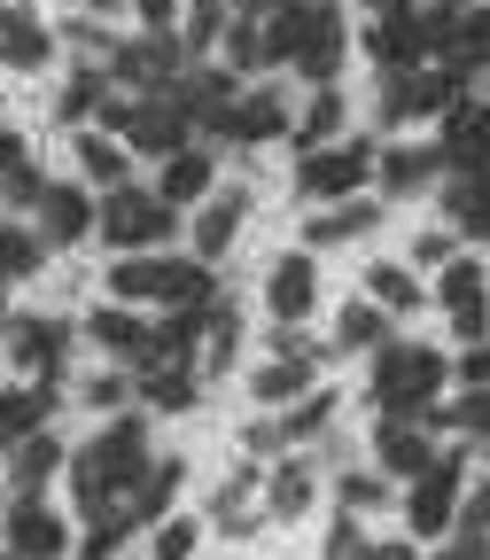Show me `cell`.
<instances>
[{"mask_svg": "<svg viewBox=\"0 0 490 560\" xmlns=\"http://www.w3.org/2000/svg\"><path fill=\"white\" fill-rule=\"evenodd\" d=\"M149 467H156V459H149V420H140V412H117V429H102L79 459H70V499H79V514L94 522V514L125 506Z\"/></svg>", "mask_w": 490, "mask_h": 560, "instance_id": "obj_1", "label": "cell"}, {"mask_svg": "<svg viewBox=\"0 0 490 560\" xmlns=\"http://www.w3.org/2000/svg\"><path fill=\"white\" fill-rule=\"evenodd\" d=\"M366 382H374L382 420H420V429H429V412H436V397H444V382H452V359H444V350H429V342H382Z\"/></svg>", "mask_w": 490, "mask_h": 560, "instance_id": "obj_2", "label": "cell"}, {"mask_svg": "<svg viewBox=\"0 0 490 560\" xmlns=\"http://www.w3.org/2000/svg\"><path fill=\"white\" fill-rule=\"evenodd\" d=\"M210 265L202 257H109V304H172V312H210Z\"/></svg>", "mask_w": 490, "mask_h": 560, "instance_id": "obj_3", "label": "cell"}, {"mask_svg": "<svg viewBox=\"0 0 490 560\" xmlns=\"http://www.w3.org/2000/svg\"><path fill=\"white\" fill-rule=\"evenodd\" d=\"M265 32H272V55H280V62H296L312 86H335V70H342V55H350V32H342V16H335V0H289Z\"/></svg>", "mask_w": 490, "mask_h": 560, "instance_id": "obj_4", "label": "cell"}, {"mask_svg": "<svg viewBox=\"0 0 490 560\" xmlns=\"http://www.w3.org/2000/svg\"><path fill=\"white\" fill-rule=\"evenodd\" d=\"M172 226H179L172 202L149 195V187H109V195H102V219H94V234H102L117 257H149V249H164Z\"/></svg>", "mask_w": 490, "mask_h": 560, "instance_id": "obj_5", "label": "cell"}, {"mask_svg": "<svg viewBox=\"0 0 490 560\" xmlns=\"http://www.w3.org/2000/svg\"><path fill=\"white\" fill-rule=\"evenodd\" d=\"M374 140H327V149H312V156H296V202H350L366 179H374Z\"/></svg>", "mask_w": 490, "mask_h": 560, "instance_id": "obj_6", "label": "cell"}, {"mask_svg": "<svg viewBox=\"0 0 490 560\" xmlns=\"http://www.w3.org/2000/svg\"><path fill=\"white\" fill-rule=\"evenodd\" d=\"M459 506H467V452H436L429 475H412L405 522H412V537H452L459 529Z\"/></svg>", "mask_w": 490, "mask_h": 560, "instance_id": "obj_7", "label": "cell"}, {"mask_svg": "<svg viewBox=\"0 0 490 560\" xmlns=\"http://www.w3.org/2000/svg\"><path fill=\"white\" fill-rule=\"evenodd\" d=\"M109 79H117L125 94H172V86L187 79V39H179V32H140V39H125V47L109 55Z\"/></svg>", "mask_w": 490, "mask_h": 560, "instance_id": "obj_8", "label": "cell"}, {"mask_svg": "<svg viewBox=\"0 0 490 560\" xmlns=\"http://www.w3.org/2000/svg\"><path fill=\"white\" fill-rule=\"evenodd\" d=\"M459 94H467V79H459L452 62H436V70L420 62V70H397V79L382 86V117H389V125H405V117H444Z\"/></svg>", "mask_w": 490, "mask_h": 560, "instance_id": "obj_9", "label": "cell"}, {"mask_svg": "<svg viewBox=\"0 0 490 560\" xmlns=\"http://www.w3.org/2000/svg\"><path fill=\"white\" fill-rule=\"evenodd\" d=\"M436 149H444V172L452 179H490V102H452L444 109V132H436Z\"/></svg>", "mask_w": 490, "mask_h": 560, "instance_id": "obj_10", "label": "cell"}, {"mask_svg": "<svg viewBox=\"0 0 490 560\" xmlns=\"http://www.w3.org/2000/svg\"><path fill=\"white\" fill-rule=\"evenodd\" d=\"M374 179H382V195H429L436 179H444V149L436 140H389V149L374 156Z\"/></svg>", "mask_w": 490, "mask_h": 560, "instance_id": "obj_11", "label": "cell"}, {"mask_svg": "<svg viewBox=\"0 0 490 560\" xmlns=\"http://www.w3.org/2000/svg\"><path fill=\"white\" fill-rule=\"evenodd\" d=\"M0 545H9L16 560H62V552H70V529H62V514H55L47 499H16Z\"/></svg>", "mask_w": 490, "mask_h": 560, "instance_id": "obj_12", "label": "cell"}, {"mask_svg": "<svg viewBox=\"0 0 490 560\" xmlns=\"http://www.w3.org/2000/svg\"><path fill=\"white\" fill-rule=\"evenodd\" d=\"M187 125H195V117L179 109V94H140L125 149H140V156H179V149H187Z\"/></svg>", "mask_w": 490, "mask_h": 560, "instance_id": "obj_13", "label": "cell"}, {"mask_svg": "<svg viewBox=\"0 0 490 560\" xmlns=\"http://www.w3.org/2000/svg\"><path fill=\"white\" fill-rule=\"evenodd\" d=\"M265 304H272V319H280V327H304V319H312V304H319L312 249H289V257L265 272Z\"/></svg>", "mask_w": 490, "mask_h": 560, "instance_id": "obj_14", "label": "cell"}, {"mask_svg": "<svg viewBox=\"0 0 490 560\" xmlns=\"http://www.w3.org/2000/svg\"><path fill=\"white\" fill-rule=\"evenodd\" d=\"M242 226H249V187H219V195L195 210V257H202V265H219V257L234 249Z\"/></svg>", "mask_w": 490, "mask_h": 560, "instance_id": "obj_15", "label": "cell"}, {"mask_svg": "<svg viewBox=\"0 0 490 560\" xmlns=\"http://www.w3.org/2000/svg\"><path fill=\"white\" fill-rule=\"evenodd\" d=\"M62 350H70V327L62 319H9V359L39 382H62Z\"/></svg>", "mask_w": 490, "mask_h": 560, "instance_id": "obj_16", "label": "cell"}, {"mask_svg": "<svg viewBox=\"0 0 490 560\" xmlns=\"http://www.w3.org/2000/svg\"><path fill=\"white\" fill-rule=\"evenodd\" d=\"M296 132V117H289V102H280V94H242L234 102V117L219 125V140H242V149H265V140H289Z\"/></svg>", "mask_w": 490, "mask_h": 560, "instance_id": "obj_17", "label": "cell"}, {"mask_svg": "<svg viewBox=\"0 0 490 560\" xmlns=\"http://www.w3.org/2000/svg\"><path fill=\"white\" fill-rule=\"evenodd\" d=\"M94 219H102V210L86 202V187H47V195H39V242H47V249L86 242V234H94Z\"/></svg>", "mask_w": 490, "mask_h": 560, "instance_id": "obj_18", "label": "cell"}, {"mask_svg": "<svg viewBox=\"0 0 490 560\" xmlns=\"http://www.w3.org/2000/svg\"><path fill=\"white\" fill-rule=\"evenodd\" d=\"M0 62L32 79V70H47V62H55V32H47L32 9H0Z\"/></svg>", "mask_w": 490, "mask_h": 560, "instance_id": "obj_19", "label": "cell"}, {"mask_svg": "<svg viewBox=\"0 0 490 560\" xmlns=\"http://www.w3.org/2000/svg\"><path fill=\"white\" fill-rule=\"evenodd\" d=\"M234 86H242L234 70H187V79H179L172 94H179V109H187L195 125H210V132H219V125L234 117V102H242Z\"/></svg>", "mask_w": 490, "mask_h": 560, "instance_id": "obj_20", "label": "cell"}, {"mask_svg": "<svg viewBox=\"0 0 490 560\" xmlns=\"http://www.w3.org/2000/svg\"><path fill=\"white\" fill-rule=\"evenodd\" d=\"M374 459H382L389 475H429V467H436V444H429L420 420H382V429H374Z\"/></svg>", "mask_w": 490, "mask_h": 560, "instance_id": "obj_21", "label": "cell"}, {"mask_svg": "<svg viewBox=\"0 0 490 560\" xmlns=\"http://www.w3.org/2000/svg\"><path fill=\"white\" fill-rule=\"evenodd\" d=\"M86 342H102L109 359H125V366H149V327H140L132 304H102V312L86 319Z\"/></svg>", "mask_w": 490, "mask_h": 560, "instance_id": "obj_22", "label": "cell"}, {"mask_svg": "<svg viewBox=\"0 0 490 560\" xmlns=\"http://www.w3.org/2000/svg\"><path fill=\"white\" fill-rule=\"evenodd\" d=\"M374 226H382V210H374L366 195H350V202H327L319 219H304V249H335V242L374 234Z\"/></svg>", "mask_w": 490, "mask_h": 560, "instance_id": "obj_23", "label": "cell"}, {"mask_svg": "<svg viewBox=\"0 0 490 560\" xmlns=\"http://www.w3.org/2000/svg\"><path fill=\"white\" fill-rule=\"evenodd\" d=\"M109 62H79L62 79V94H55V125H86V117H102V102H109Z\"/></svg>", "mask_w": 490, "mask_h": 560, "instance_id": "obj_24", "label": "cell"}, {"mask_svg": "<svg viewBox=\"0 0 490 560\" xmlns=\"http://www.w3.org/2000/svg\"><path fill=\"white\" fill-rule=\"evenodd\" d=\"M312 499H319V482H312L304 459H280V467L265 475V514H272V522H304Z\"/></svg>", "mask_w": 490, "mask_h": 560, "instance_id": "obj_25", "label": "cell"}, {"mask_svg": "<svg viewBox=\"0 0 490 560\" xmlns=\"http://www.w3.org/2000/svg\"><path fill=\"white\" fill-rule=\"evenodd\" d=\"M257 482H265V467H257V459H242V467L219 482V499H210V522H219L226 537H257V522H249V499H257Z\"/></svg>", "mask_w": 490, "mask_h": 560, "instance_id": "obj_26", "label": "cell"}, {"mask_svg": "<svg viewBox=\"0 0 490 560\" xmlns=\"http://www.w3.org/2000/svg\"><path fill=\"white\" fill-rule=\"evenodd\" d=\"M55 467H62V444L39 429V436H24L16 452H9V482H16V499H39V490L55 482Z\"/></svg>", "mask_w": 490, "mask_h": 560, "instance_id": "obj_27", "label": "cell"}, {"mask_svg": "<svg viewBox=\"0 0 490 560\" xmlns=\"http://www.w3.org/2000/svg\"><path fill=\"white\" fill-rule=\"evenodd\" d=\"M210 179H219V164H210L202 149H179V156H164V179H156V195L179 210V202H210Z\"/></svg>", "mask_w": 490, "mask_h": 560, "instance_id": "obj_28", "label": "cell"}, {"mask_svg": "<svg viewBox=\"0 0 490 560\" xmlns=\"http://www.w3.org/2000/svg\"><path fill=\"white\" fill-rule=\"evenodd\" d=\"M47 405H55V382H24V389H0V436L9 444H24V436H39L47 429Z\"/></svg>", "mask_w": 490, "mask_h": 560, "instance_id": "obj_29", "label": "cell"}, {"mask_svg": "<svg viewBox=\"0 0 490 560\" xmlns=\"http://www.w3.org/2000/svg\"><path fill=\"white\" fill-rule=\"evenodd\" d=\"M219 47H226V70H234V79H257V70H272V62H280V55H272V32H265L257 16H234Z\"/></svg>", "mask_w": 490, "mask_h": 560, "instance_id": "obj_30", "label": "cell"}, {"mask_svg": "<svg viewBox=\"0 0 490 560\" xmlns=\"http://www.w3.org/2000/svg\"><path fill=\"white\" fill-rule=\"evenodd\" d=\"M342 117H350V102H342L335 86H319V94L304 102V117H296V132H289V140L312 156V149H327V140H342Z\"/></svg>", "mask_w": 490, "mask_h": 560, "instance_id": "obj_31", "label": "cell"}, {"mask_svg": "<svg viewBox=\"0 0 490 560\" xmlns=\"http://www.w3.org/2000/svg\"><path fill=\"white\" fill-rule=\"evenodd\" d=\"M234 342H242V304H234V296H210V335H202V374H226V366H234Z\"/></svg>", "mask_w": 490, "mask_h": 560, "instance_id": "obj_32", "label": "cell"}, {"mask_svg": "<svg viewBox=\"0 0 490 560\" xmlns=\"http://www.w3.org/2000/svg\"><path fill=\"white\" fill-rule=\"evenodd\" d=\"M436 296H444V312H475V304H490V272H482V257H452V265L436 272Z\"/></svg>", "mask_w": 490, "mask_h": 560, "instance_id": "obj_33", "label": "cell"}, {"mask_svg": "<svg viewBox=\"0 0 490 560\" xmlns=\"http://www.w3.org/2000/svg\"><path fill=\"white\" fill-rule=\"evenodd\" d=\"M382 342H389V312H382L374 296L342 304V319H335V350H382Z\"/></svg>", "mask_w": 490, "mask_h": 560, "instance_id": "obj_34", "label": "cell"}, {"mask_svg": "<svg viewBox=\"0 0 490 560\" xmlns=\"http://www.w3.org/2000/svg\"><path fill=\"white\" fill-rule=\"evenodd\" d=\"M444 219L475 242H490V179H452L444 187Z\"/></svg>", "mask_w": 490, "mask_h": 560, "instance_id": "obj_35", "label": "cell"}, {"mask_svg": "<svg viewBox=\"0 0 490 560\" xmlns=\"http://www.w3.org/2000/svg\"><path fill=\"white\" fill-rule=\"evenodd\" d=\"M140 397H149L156 412H187L202 397V374L195 366H149V374H140Z\"/></svg>", "mask_w": 490, "mask_h": 560, "instance_id": "obj_36", "label": "cell"}, {"mask_svg": "<svg viewBox=\"0 0 490 560\" xmlns=\"http://www.w3.org/2000/svg\"><path fill=\"white\" fill-rule=\"evenodd\" d=\"M125 140L117 132H79V172L94 179V187H125Z\"/></svg>", "mask_w": 490, "mask_h": 560, "instance_id": "obj_37", "label": "cell"}, {"mask_svg": "<svg viewBox=\"0 0 490 560\" xmlns=\"http://www.w3.org/2000/svg\"><path fill=\"white\" fill-rule=\"evenodd\" d=\"M312 366H319V359H272V366L249 382V397H257V405H289V397H312Z\"/></svg>", "mask_w": 490, "mask_h": 560, "instance_id": "obj_38", "label": "cell"}, {"mask_svg": "<svg viewBox=\"0 0 490 560\" xmlns=\"http://www.w3.org/2000/svg\"><path fill=\"white\" fill-rule=\"evenodd\" d=\"M366 296L382 304V312H420V280H412V265H366Z\"/></svg>", "mask_w": 490, "mask_h": 560, "instance_id": "obj_39", "label": "cell"}, {"mask_svg": "<svg viewBox=\"0 0 490 560\" xmlns=\"http://www.w3.org/2000/svg\"><path fill=\"white\" fill-rule=\"evenodd\" d=\"M179 475H187L179 459H156L149 475H140V490H132V499H125V506H132L140 522H164V514H172V490H179Z\"/></svg>", "mask_w": 490, "mask_h": 560, "instance_id": "obj_40", "label": "cell"}, {"mask_svg": "<svg viewBox=\"0 0 490 560\" xmlns=\"http://www.w3.org/2000/svg\"><path fill=\"white\" fill-rule=\"evenodd\" d=\"M39 257H47V242H39L32 226H9V219H0V280H32Z\"/></svg>", "mask_w": 490, "mask_h": 560, "instance_id": "obj_41", "label": "cell"}, {"mask_svg": "<svg viewBox=\"0 0 490 560\" xmlns=\"http://www.w3.org/2000/svg\"><path fill=\"white\" fill-rule=\"evenodd\" d=\"M335 405H342L335 389H312V397H304L289 420H280V436H289V444H312V436H327V429H335Z\"/></svg>", "mask_w": 490, "mask_h": 560, "instance_id": "obj_42", "label": "cell"}, {"mask_svg": "<svg viewBox=\"0 0 490 560\" xmlns=\"http://www.w3.org/2000/svg\"><path fill=\"white\" fill-rule=\"evenodd\" d=\"M132 522H140L132 506H109V514H94V529H86L79 560H117V545H125V529H132Z\"/></svg>", "mask_w": 490, "mask_h": 560, "instance_id": "obj_43", "label": "cell"}, {"mask_svg": "<svg viewBox=\"0 0 490 560\" xmlns=\"http://www.w3.org/2000/svg\"><path fill=\"white\" fill-rule=\"evenodd\" d=\"M179 39H187V47L226 39V0H187V9H179Z\"/></svg>", "mask_w": 490, "mask_h": 560, "instance_id": "obj_44", "label": "cell"}, {"mask_svg": "<svg viewBox=\"0 0 490 560\" xmlns=\"http://www.w3.org/2000/svg\"><path fill=\"white\" fill-rule=\"evenodd\" d=\"M382 506H389V475L350 467V475H342V514H382Z\"/></svg>", "mask_w": 490, "mask_h": 560, "instance_id": "obj_45", "label": "cell"}, {"mask_svg": "<svg viewBox=\"0 0 490 560\" xmlns=\"http://www.w3.org/2000/svg\"><path fill=\"white\" fill-rule=\"evenodd\" d=\"M452 429H459L467 444H482V452H490V389H467V397L452 405Z\"/></svg>", "mask_w": 490, "mask_h": 560, "instance_id": "obj_46", "label": "cell"}, {"mask_svg": "<svg viewBox=\"0 0 490 560\" xmlns=\"http://www.w3.org/2000/svg\"><path fill=\"white\" fill-rule=\"evenodd\" d=\"M452 257H459V234H452V226H420V234H412V265H429V272H444Z\"/></svg>", "mask_w": 490, "mask_h": 560, "instance_id": "obj_47", "label": "cell"}, {"mask_svg": "<svg viewBox=\"0 0 490 560\" xmlns=\"http://www.w3.org/2000/svg\"><path fill=\"white\" fill-rule=\"evenodd\" d=\"M195 537H202V522L164 514V522H156V560H187V552H195Z\"/></svg>", "mask_w": 490, "mask_h": 560, "instance_id": "obj_48", "label": "cell"}, {"mask_svg": "<svg viewBox=\"0 0 490 560\" xmlns=\"http://www.w3.org/2000/svg\"><path fill=\"white\" fill-rule=\"evenodd\" d=\"M62 39H70V47H86V55H117V47H109V32H102V16H70V24H62Z\"/></svg>", "mask_w": 490, "mask_h": 560, "instance_id": "obj_49", "label": "cell"}, {"mask_svg": "<svg viewBox=\"0 0 490 560\" xmlns=\"http://www.w3.org/2000/svg\"><path fill=\"white\" fill-rule=\"evenodd\" d=\"M86 405L94 412H117V405H132V382L125 374H102V382H86Z\"/></svg>", "mask_w": 490, "mask_h": 560, "instance_id": "obj_50", "label": "cell"}, {"mask_svg": "<svg viewBox=\"0 0 490 560\" xmlns=\"http://www.w3.org/2000/svg\"><path fill=\"white\" fill-rule=\"evenodd\" d=\"M327 560H366V529H359V514H342V529L327 537Z\"/></svg>", "mask_w": 490, "mask_h": 560, "instance_id": "obj_51", "label": "cell"}, {"mask_svg": "<svg viewBox=\"0 0 490 560\" xmlns=\"http://www.w3.org/2000/svg\"><path fill=\"white\" fill-rule=\"evenodd\" d=\"M459 382L467 389H490V342H467L459 350Z\"/></svg>", "mask_w": 490, "mask_h": 560, "instance_id": "obj_52", "label": "cell"}, {"mask_svg": "<svg viewBox=\"0 0 490 560\" xmlns=\"http://www.w3.org/2000/svg\"><path fill=\"white\" fill-rule=\"evenodd\" d=\"M132 9H140V24H149V32H179V9H187V0H132Z\"/></svg>", "mask_w": 490, "mask_h": 560, "instance_id": "obj_53", "label": "cell"}, {"mask_svg": "<svg viewBox=\"0 0 490 560\" xmlns=\"http://www.w3.org/2000/svg\"><path fill=\"white\" fill-rule=\"evenodd\" d=\"M436 560H490V529H452V552Z\"/></svg>", "mask_w": 490, "mask_h": 560, "instance_id": "obj_54", "label": "cell"}, {"mask_svg": "<svg viewBox=\"0 0 490 560\" xmlns=\"http://www.w3.org/2000/svg\"><path fill=\"white\" fill-rule=\"evenodd\" d=\"M249 459H265V452H280V444H289V436H280V420H249Z\"/></svg>", "mask_w": 490, "mask_h": 560, "instance_id": "obj_55", "label": "cell"}, {"mask_svg": "<svg viewBox=\"0 0 490 560\" xmlns=\"http://www.w3.org/2000/svg\"><path fill=\"white\" fill-rule=\"evenodd\" d=\"M459 529H490V482L467 490V506H459Z\"/></svg>", "mask_w": 490, "mask_h": 560, "instance_id": "obj_56", "label": "cell"}, {"mask_svg": "<svg viewBox=\"0 0 490 560\" xmlns=\"http://www.w3.org/2000/svg\"><path fill=\"white\" fill-rule=\"evenodd\" d=\"M16 164H32V149H24V140H16L9 125H0V172H16Z\"/></svg>", "mask_w": 490, "mask_h": 560, "instance_id": "obj_57", "label": "cell"}, {"mask_svg": "<svg viewBox=\"0 0 490 560\" xmlns=\"http://www.w3.org/2000/svg\"><path fill=\"white\" fill-rule=\"evenodd\" d=\"M280 9H289V0H234V16H257V24H272Z\"/></svg>", "mask_w": 490, "mask_h": 560, "instance_id": "obj_58", "label": "cell"}, {"mask_svg": "<svg viewBox=\"0 0 490 560\" xmlns=\"http://www.w3.org/2000/svg\"><path fill=\"white\" fill-rule=\"evenodd\" d=\"M366 560H420L412 545H397V537H382V545H366Z\"/></svg>", "mask_w": 490, "mask_h": 560, "instance_id": "obj_59", "label": "cell"}, {"mask_svg": "<svg viewBox=\"0 0 490 560\" xmlns=\"http://www.w3.org/2000/svg\"><path fill=\"white\" fill-rule=\"evenodd\" d=\"M397 9H405V0H359V16H374V24H382V16H397Z\"/></svg>", "mask_w": 490, "mask_h": 560, "instance_id": "obj_60", "label": "cell"}, {"mask_svg": "<svg viewBox=\"0 0 490 560\" xmlns=\"http://www.w3.org/2000/svg\"><path fill=\"white\" fill-rule=\"evenodd\" d=\"M79 16H117V0H70Z\"/></svg>", "mask_w": 490, "mask_h": 560, "instance_id": "obj_61", "label": "cell"}, {"mask_svg": "<svg viewBox=\"0 0 490 560\" xmlns=\"http://www.w3.org/2000/svg\"><path fill=\"white\" fill-rule=\"evenodd\" d=\"M9 452H16V444H9V436H0V459H9Z\"/></svg>", "mask_w": 490, "mask_h": 560, "instance_id": "obj_62", "label": "cell"}, {"mask_svg": "<svg viewBox=\"0 0 490 560\" xmlns=\"http://www.w3.org/2000/svg\"><path fill=\"white\" fill-rule=\"evenodd\" d=\"M0 560H16V552H9V545H0Z\"/></svg>", "mask_w": 490, "mask_h": 560, "instance_id": "obj_63", "label": "cell"}]
</instances>
